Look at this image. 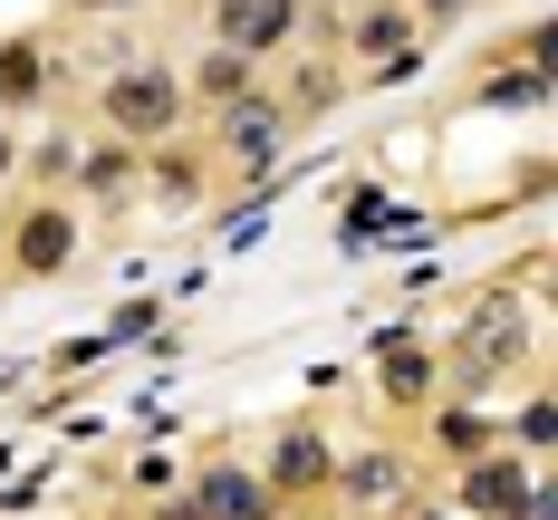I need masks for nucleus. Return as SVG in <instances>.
<instances>
[{
	"mask_svg": "<svg viewBox=\"0 0 558 520\" xmlns=\"http://www.w3.org/2000/svg\"><path fill=\"white\" fill-rule=\"evenodd\" d=\"M107 116H116V135H165L173 116H183V87H173L165 68H116L107 77Z\"/></svg>",
	"mask_w": 558,
	"mask_h": 520,
	"instance_id": "1",
	"label": "nucleus"
},
{
	"mask_svg": "<svg viewBox=\"0 0 558 520\" xmlns=\"http://www.w3.org/2000/svg\"><path fill=\"white\" fill-rule=\"evenodd\" d=\"M520 356V299H482L472 309V328H462V376H492V366H510Z\"/></svg>",
	"mask_w": 558,
	"mask_h": 520,
	"instance_id": "2",
	"label": "nucleus"
},
{
	"mask_svg": "<svg viewBox=\"0 0 558 520\" xmlns=\"http://www.w3.org/2000/svg\"><path fill=\"white\" fill-rule=\"evenodd\" d=\"M193 520H270V482H251V472L213 462L203 492H193Z\"/></svg>",
	"mask_w": 558,
	"mask_h": 520,
	"instance_id": "3",
	"label": "nucleus"
},
{
	"mask_svg": "<svg viewBox=\"0 0 558 520\" xmlns=\"http://www.w3.org/2000/svg\"><path fill=\"white\" fill-rule=\"evenodd\" d=\"M289 20H299V0H222V49H270V39H289Z\"/></svg>",
	"mask_w": 558,
	"mask_h": 520,
	"instance_id": "4",
	"label": "nucleus"
},
{
	"mask_svg": "<svg viewBox=\"0 0 558 520\" xmlns=\"http://www.w3.org/2000/svg\"><path fill=\"white\" fill-rule=\"evenodd\" d=\"M520 501H530V472H520L510 454H492V462L462 472V511H520Z\"/></svg>",
	"mask_w": 558,
	"mask_h": 520,
	"instance_id": "5",
	"label": "nucleus"
},
{
	"mask_svg": "<svg viewBox=\"0 0 558 520\" xmlns=\"http://www.w3.org/2000/svg\"><path fill=\"white\" fill-rule=\"evenodd\" d=\"M68 251H77V222H68L58 203H39L29 231H20V270H68Z\"/></svg>",
	"mask_w": 558,
	"mask_h": 520,
	"instance_id": "6",
	"label": "nucleus"
},
{
	"mask_svg": "<svg viewBox=\"0 0 558 520\" xmlns=\"http://www.w3.org/2000/svg\"><path fill=\"white\" fill-rule=\"evenodd\" d=\"M337 462L318 434H279V454H270V492H308V482H328Z\"/></svg>",
	"mask_w": 558,
	"mask_h": 520,
	"instance_id": "7",
	"label": "nucleus"
},
{
	"mask_svg": "<svg viewBox=\"0 0 558 520\" xmlns=\"http://www.w3.org/2000/svg\"><path fill=\"white\" fill-rule=\"evenodd\" d=\"M222 145H231V155H241V165H251V173H260V165H270V155H279V116H270V107H251V97H241V107H231V125H222Z\"/></svg>",
	"mask_w": 558,
	"mask_h": 520,
	"instance_id": "8",
	"label": "nucleus"
},
{
	"mask_svg": "<svg viewBox=\"0 0 558 520\" xmlns=\"http://www.w3.org/2000/svg\"><path fill=\"white\" fill-rule=\"evenodd\" d=\"M49 87V68H39V39H10L0 49V107H29Z\"/></svg>",
	"mask_w": 558,
	"mask_h": 520,
	"instance_id": "9",
	"label": "nucleus"
},
{
	"mask_svg": "<svg viewBox=\"0 0 558 520\" xmlns=\"http://www.w3.org/2000/svg\"><path fill=\"white\" fill-rule=\"evenodd\" d=\"M203 97L241 107V97H251V58H241V49H213V58H203Z\"/></svg>",
	"mask_w": 558,
	"mask_h": 520,
	"instance_id": "10",
	"label": "nucleus"
},
{
	"mask_svg": "<svg viewBox=\"0 0 558 520\" xmlns=\"http://www.w3.org/2000/svg\"><path fill=\"white\" fill-rule=\"evenodd\" d=\"M424 386H434V366H424V356H414V347H386V396H424Z\"/></svg>",
	"mask_w": 558,
	"mask_h": 520,
	"instance_id": "11",
	"label": "nucleus"
},
{
	"mask_svg": "<svg viewBox=\"0 0 558 520\" xmlns=\"http://www.w3.org/2000/svg\"><path fill=\"white\" fill-rule=\"evenodd\" d=\"M356 39H366V49H376V58H404V20H395V10H376V20H366Z\"/></svg>",
	"mask_w": 558,
	"mask_h": 520,
	"instance_id": "12",
	"label": "nucleus"
},
{
	"mask_svg": "<svg viewBox=\"0 0 558 520\" xmlns=\"http://www.w3.org/2000/svg\"><path fill=\"white\" fill-rule=\"evenodd\" d=\"M530 68H539V87H558V20L530 39Z\"/></svg>",
	"mask_w": 558,
	"mask_h": 520,
	"instance_id": "13",
	"label": "nucleus"
},
{
	"mask_svg": "<svg viewBox=\"0 0 558 520\" xmlns=\"http://www.w3.org/2000/svg\"><path fill=\"white\" fill-rule=\"evenodd\" d=\"M347 482H356V492H366V501H386V492H395V462H356V472H347Z\"/></svg>",
	"mask_w": 558,
	"mask_h": 520,
	"instance_id": "14",
	"label": "nucleus"
},
{
	"mask_svg": "<svg viewBox=\"0 0 558 520\" xmlns=\"http://www.w3.org/2000/svg\"><path fill=\"white\" fill-rule=\"evenodd\" d=\"M520 444H558V404H530L520 414Z\"/></svg>",
	"mask_w": 558,
	"mask_h": 520,
	"instance_id": "15",
	"label": "nucleus"
},
{
	"mask_svg": "<svg viewBox=\"0 0 558 520\" xmlns=\"http://www.w3.org/2000/svg\"><path fill=\"white\" fill-rule=\"evenodd\" d=\"M0 173H10V135H0Z\"/></svg>",
	"mask_w": 558,
	"mask_h": 520,
	"instance_id": "16",
	"label": "nucleus"
},
{
	"mask_svg": "<svg viewBox=\"0 0 558 520\" xmlns=\"http://www.w3.org/2000/svg\"><path fill=\"white\" fill-rule=\"evenodd\" d=\"M424 10H462V0H424Z\"/></svg>",
	"mask_w": 558,
	"mask_h": 520,
	"instance_id": "17",
	"label": "nucleus"
},
{
	"mask_svg": "<svg viewBox=\"0 0 558 520\" xmlns=\"http://www.w3.org/2000/svg\"><path fill=\"white\" fill-rule=\"evenodd\" d=\"M97 10H125V0H97Z\"/></svg>",
	"mask_w": 558,
	"mask_h": 520,
	"instance_id": "18",
	"label": "nucleus"
}]
</instances>
